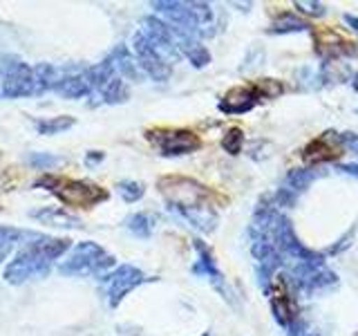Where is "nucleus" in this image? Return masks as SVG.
Here are the masks:
<instances>
[{
  "mask_svg": "<svg viewBox=\"0 0 358 336\" xmlns=\"http://www.w3.org/2000/svg\"><path fill=\"white\" fill-rule=\"evenodd\" d=\"M126 229L137 235V238H150L155 229V218L150 213H132V216L126 218Z\"/></svg>",
  "mask_w": 358,
  "mask_h": 336,
  "instance_id": "a211bd4d",
  "label": "nucleus"
},
{
  "mask_svg": "<svg viewBox=\"0 0 358 336\" xmlns=\"http://www.w3.org/2000/svg\"><path fill=\"white\" fill-rule=\"evenodd\" d=\"M99 97H101V101H103V104H110V106L123 104V101L130 99L128 81H126V78H121V76H112L110 81L103 88H101Z\"/></svg>",
  "mask_w": 358,
  "mask_h": 336,
  "instance_id": "f3484780",
  "label": "nucleus"
},
{
  "mask_svg": "<svg viewBox=\"0 0 358 336\" xmlns=\"http://www.w3.org/2000/svg\"><path fill=\"white\" fill-rule=\"evenodd\" d=\"M41 184H48L52 193L59 197L65 206H74V209H92L99 202H103L108 193L101 186L85 182V179H54V177H45L41 179Z\"/></svg>",
  "mask_w": 358,
  "mask_h": 336,
  "instance_id": "20e7f679",
  "label": "nucleus"
},
{
  "mask_svg": "<svg viewBox=\"0 0 358 336\" xmlns=\"http://www.w3.org/2000/svg\"><path fill=\"white\" fill-rule=\"evenodd\" d=\"M159 190L166 202L186 218H197L199 213H210V190L188 177H162Z\"/></svg>",
  "mask_w": 358,
  "mask_h": 336,
  "instance_id": "f03ea898",
  "label": "nucleus"
},
{
  "mask_svg": "<svg viewBox=\"0 0 358 336\" xmlns=\"http://www.w3.org/2000/svg\"><path fill=\"white\" fill-rule=\"evenodd\" d=\"M343 157V146L336 139L334 132L320 134V137L311 139L305 150H302V160L307 164H318V162H331V160H341Z\"/></svg>",
  "mask_w": 358,
  "mask_h": 336,
  "instance_id": "1a4fd4ad",
  "label": "nucleus"
},
{
  "mask_svg": "<svg viewBox=\"0 0 358 336\" xmlns=\"http://www.w3.org/2000/svg\"><path fill=\"white\" fill-rule=\"evenodd\" d=\"M59 162H61L59 157H54V155H50V153H31V155H29V164H31L34 168H38V171H48V168L56 166Z\"/></svg>",
  "mask_w": 358,
  "mask_h": 336,
  "instance_id": "4be33fe9",
  "label": "nucleus"
},
{
  "mask_svg": "<svg viewBox=\"0 0 358 336\" xmlns=\"http://www.w3.org/2000/svg\"><path fill=\"white\" fill-rule=\"evenodd\" d=\"M316 41H318V50L324 54H350L356 52V41L347 38L345 34H341L338 29L331 27H316Z\"/></svg>",
  "mask_w": 358,
  "mask_h": 336,
  "instance_id": "f8f14e48",
  "label": "nucleus"
},
{
  "mask_svg": "<svg viewBox=\"0 0 358 336\" xmlns=\"http://www.w3.org/2000/svg\"><path fill=\"white\" fill-rule=\"evenodd\" d=\"M145 280L148 278H145L141 269L132 265H121L112 274H106L103 285H106V296H108L110 307H119V302L126 298L134 287L145 283Z\"/></svg>",
  "mask_w": 358,
  "mask_h": 336,
  "instance_id": "423d86ee",
  "label": "nucleus"
},
{
  "mask_svg": "<svg viewBox=\"0 0 358 336\" xmlns=\"http://www.w3.org/2000/svg\"><path fill=\"white\" fill-rule=\"evenodd\" d=\"M54 92H59L65 99H83L92 94V88L87 83L85 67H63L61 81Z\"/></svg>",
  "mask_w": 358,
  "mask_h": 336,
  "instance_id": "9d476101",
  "label": "nucleus"
},
{
  "mask_svg": "<svg viewBox=\"0 0 358 336\" xmlns=\"http://www.w3.org/2000/svg\"><path fill=\"white\" fill-rule=\"evenodd\" d=\"M70 249V240L50 238V235H34L31 242L16 253V258L5 269V280L9 285H22L27 280L43 278L50 274L52 262Z\"/></svg>",
  "mask_w": 358,
  "mask_h": 336,
  "instance_id": "f257e3e1",
  "label": "nucleus"
},
{
  "mask_svg": "<svg viewBox=\"0 0 358 336\" xmlns=\"http://www.w3.org/2000/svg\"><path fill=\"white\" fill-rule=\"evenodd\" d=\"M257 99H262V94L255 83L249 88H233L231 92H227V97H224L220 108L224 112H244V110H251Z\"/></svg>",
  "mask_w": 358,
  "mask_h": 336,
  "instance_id": "4468645a",
  "label": "nucleus"
},
{
  "mask_svg": "<svg viewBox=\"0 0 358 336\" xmlns=\"http://www.w3.org/2000/svg\"><path fill=\"white\" fill-rule=\"evenodd\" d=\"M139 31L155 45L157 50H159V54H164V52L173 54L177 48L173 41V27H168L166 22H162V18H157V16H145L143 27Z\"/></svg>",
  "mask_w": 358,
  "mask_h": 336,
  "instance_id": "9b49d317",
  "label": "nucleus"
},
{
  "mask_svg": "<svg viewBox=\"0 0 358 336\" xmlns=\"http://www.w3.org/2000/svg\"><path fill=\"white\" fill-rule=\"evenodd\" d=\"M132 52H134V59H137L143 74H148L150 78H155V81H166V78L171 76V65L166 63L164 54H159V50H157L141 31L134 34Z\"/></svg>",
  "mask_w": 358,
  "mask_h": 336,
  "instance_id": "0eeeda50",
  "label": "nucleus"
},
{
  "mask_svg": "<svg viewBox=\"0 0 358 336\" xmlns=\"http://www.w3.org/2000/svg\"><path fill=\"white\" fill-rule=\"evenodd\" d=\"M119 188V195L128 202V204H132V202H137L143 197L145 193V186L141 182H137V179H123V182L117 184Z\"/></svg>",
  "mask_w": 358,
  "mask_h": 336,
  "instance_id": "412c9836",
  "label": "nucleus"
},
{
  "mask_svg": "<svg viewBox=\"0 0 358 336\" xmlns=\"http://www.w3.org/2000/svg\"><path fill=\"white\" fill-rule=\"evenodd\" d=\"M74 126V117H67V115H59V117H50V119H41L36 123V128L41 134H59L67 128Z\"/></svg>",
  "mask_w": 358,
  "mask_h": 336,
  "instance_id": "6ab92c4d",
  "label": "nucleus"
},
{
  "mask_svg": "<svg viewBox=\"0 0 358 336\" xmlns=\"http://www.w3.org/2000/svg\"><path fill=\"white\" fill-rule=\"evenodd\" d=\"M96 162H103V153L90 150V153H87V164H96Z\"/></svg>",
  "mask_w": 358,
  "mask_h": 336,
  "instance_id": "b1692460",
  "label": "nucleus"
},
{
  "mask_svg": "<svg viewBox=\"0 0 358 336\" xmlns=\"http://www.w3.org/2000/svg\"><path fill=\"white\" fill-rule=\"evenodd\" d=\"M20 235H22V231L0 224V265L7 260V255L11 253V249H14L16 242L20 240Z\"/></svg>",
  "mask_w": 358,
  "mask_h": 336,
  "instance_id": "aec40b11",
  "label": "nucleus"
},
{
  "mask_svg": "<svg viewBox=\"0 0 358 336\" xmlns=\"http://www.w3.org/2000/svg\"><path fill=\"white\" fill-rule=\"evenodd\" d=\"M224 148H227L231 155H235V153H240V148H242V130H238V128H231L229 132H227V137H224Z\"/></svg>",
  "mask_w": 358,
  "mask_h": 336,
  "instance_id": "5701e85b",
  "label": "nucleus"
},
{
  "mask_svg": "<svg viewBox=\"0 0 358 336\" xmlns=\"http://www.w3.org/2000/svg\"><path fill=\"white\" fill-rule=\"evenodd\" d=\"M148 139L162 150L166 157L188 155L197 150L201 141L193 130H150Z\"/></svg>",
  "mask_w": 358,
  "mask_h": 336,
  "instance_id": "6e6552de",
  "label": "nucleus"
},
{
  "mask_svg": "<svg viewBox=\"0 0 358 336\" xmlns=\"http://www.w3.org/2000/svg\"><path fill=\"white\" fill-rule=\"evenodd\" d=\"M29 216L34 220H38L43 224H48V227H56V229H81L83 224L76 216L72 213H67L65 209H52V206H43V209H36L31 211Z\"/></svg>",
  "mask_w": 358,
  "mask_h": 336,
  "instance_id": "dca6fc26",
  "label": "nucleus"
},
{
  "mask_svg": "<svg viewBox=\"0 0 358 336\" xmlns=\"http://www.w3.org/2000/svg\"><path fill=\"white\" fill-rule=\"evenodd\" d=\"M108 59H110L112 67H115L117 76L130 78V81H141V78H143V72H141L137 59H134V54H130V50L126 48V45H119V48L112 52Z\"/></svg>",
  "mask_w": 358,
  "mask_h": 336,
  "instance_id": "2eb2a0df",
  "label": "nucleus"
},
{
  "mask_svg": "<svg viewBox=\"0 0 358 336\" xmlns=\"http://www.w3.org/2000/svg\"><path fill=\"white\" fill-rule=\"evenodd\" d=\"M271 302H273V309H275V314H278V318L282 321V323H287V321H291V318L296 316V312H298V307H296V298L291 296V289H289L287 280H285L282 276H278V278L273 280V287H271Z\"/></svg>",
  "mask_w": 358,
  "mask_h": 336,
  "instance_id": "ddd939ff",
  "label": "nucleus"
},
{
  "mask_svg": "<svg viewBox=\"0 0 358 336\" xmlns=\"http://www.w3.org/2000/svg\"><path fill=\"white\" fill-rule=\"evenodd\" d=\"M110 267H115L112 253H108L101 244L85 240L78 242L70 251V255L59 265V272L70 278H81V276L87 278V276H106Z\"/></svg>",
  "mask_w": 358,
  "mask_h": 336,
  "instance_id": "7ed1b4c3",
  "label": "nucleus"
},
{
  "mask_svg": "<svg viewBox=\"0 0 358 336\" xmlns=\"http://www.w3.org/2000/svg\"><path fill=\"white\" fill-rule=\"evenodd\" d=\"M36 94V78H34V67L16 56H5L0 61V97L20 99Z\"/></svg>",
  "mask_w": 358,
  "mask_h": 336,
  "instance_id": "39448f33",
  "label": "nucleus"
}]
</instances>
